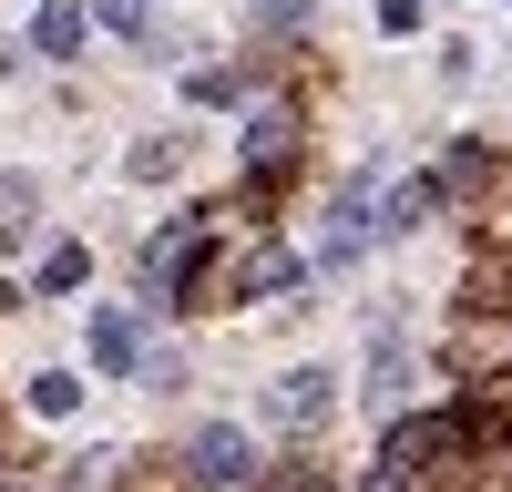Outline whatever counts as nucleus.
I'll use <instances>...</instances> for the list:
<instances>
[{
	"mask_svg": "<svg viewBox=\"0 0 512 492\" xmlns=\"http://www.w3.org/2000/svg\"><path fill=\"white\" fill-rule=\"evenodd\" d=\"M185 462H195V482H246L256 472V451H246V431H195V451H185Z\"/></svg>",
	"mask_w": 512,
	"mask_h": 492,
	"instance_id": "f257e3e1",
	"label": "nucleus"
},
{
	"mask_svg": "<svg viewBox=\"0 0 512 492\" xmlns=\"http://www.w3.org/2000/svg\"><path fill=\"white\" fill-rule=\"evenodd\" d=\"M267 410L287 431H308V421H328V369H287V380L267 390Z\"/></svg>",
	"mask_w": 512,
	"mask_h": 492,
	"instance_id": "f03ea898",
	"label": "nucleus"
},
{
	"mask_svg": "<svg viewBox=\"0 0 512 492\" xmlns=\"http://www.w3.org/2000/svg\"><path fill=\"white\" fill-rule=\"evenodd\" d=\"M195 236H205V226H164V236L144 246V287H175V277L195 267Z\"/></svg>",
	"mask_w": 512,
	"mask_h": 492,
	"instance_id": "7ed1b4c3",
	"label": "nucleus"
},
{
	"mask_svg": "<svg viewBox=\"0 0 512 492\" xmlns=\"http://www.w3.org/2000/svg\"><path fill=\"white\" fill-rule=\"evenodd\" d=\"M31 205H41V185H31V175H0V246L31 236Z\"/></svg>",
	"mask_w": 512,
	"mask_h": 492,
	"instance_id": "20e7f679",
	"label": "nucleus"
},
{
	"mask_svg": "<svg viewBox=\"0 0 512 492\" xmlns=\"http://www.w3.org/2000/svg\"><path fill=\"white\" fill-rule=\"evenodd\" d=\"M400 390H410V359H400V339H379V369H369V400H379V410H400Z\"/></svg>",
	"mask_w": 512,
	"mask_h": 492,
	"instance_id": "39448f33",
	"label": "nucleus"
},
{
	"mask_svg": "<svg viewBox=\"0 0 512 492\" xmlns=\"http://www.w3.org/2000/svg\"><path fill=\"white\" fill-rule=\"evenodd\" d=\"M41 52H82V11H72V0H52V11H41Z\"/></svg>",
	"mask_w": 512,
	"mask_h": 492,
	"instance_id": "423d86ee",
	"label": "nucleus"
},
{
	"mask_svg": "<svg viewBox=\"0 0 512 492\" xmlns=\"http://www.w3.org/2000/svg\"><path fill=\"white\" fill-rule=\"evenodd\" d=\"M93 359L103 369H134V318H93Z\"/></svg>",
	"mask_w": 512,
	"mask_h": 492,
	"instance_id": "0eeeda50",
	"label": "nucleus"
},
{
	"mask_svg": "<svg viewBox=\"0 0 512 492\" xmlns=\"http://www.w3.org/2000/svg\"><path fill=\"white\" fill-rule=\"evenodd\" d=\"M82 267H93L82 246H52V257H41V287H82Z\"/></svg>",
	"mask_w": 512,
	"mask_h": 492,
	"instance_id": "6e6552de",
	"label": "nucleus"
},
{
	"mask_svg": "<svg viewBox=\"0 0 512 492\" xmlns=\"http://www.w3.org/2000/svg\"><path fill=\"white\" fill-rule=\"evenodd\" d=\"M72 400H82V380H31V410H41V421H62Z\"/></svg>",
	"mask_w": 512,
	"mask_h": 492,
	"instance_id": "1a4fd4ad",
	"label": "nucleus"
},
{
	"mask_svg": "<svg viewBox=\"0 0 512 492\" xmlns=\"http://www.w3.org/2000/svg\"><path fill=\"white\" fill-rule=\"evenodd\" d=\"M420 216H431V185H400V195H390V216H379V226H420Z\"/></svg>",
	"mask_w": 512,
	"mask_h": 492,
	"instance_id": "9d476101",
	"label": "nucleus"
},
{
	"mask_svg": "<svg viewBox=\"0 0 512 492\" xmlns=\"http://www.w3.org/2000/svg\"><path fill=\"white\" fill-rule=\"evenodd\" d=\"M256 11H267V21L287 31V21H308V0H256Z\"/></svg>",
	"mask_w": 512,
	"mask_h": 492,
	"instance_id": "9b49d317",
	"label": "nucleus"
}]
</instances>
